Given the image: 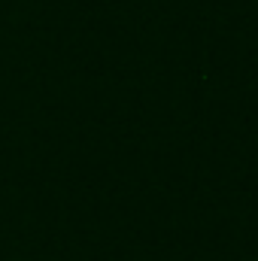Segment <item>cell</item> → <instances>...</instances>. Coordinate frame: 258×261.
I'll return each instance as SVG.
<instances>
[]
</instances>
